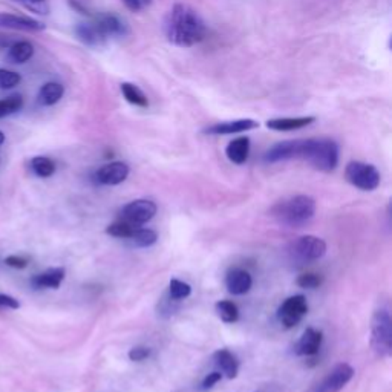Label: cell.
Instances as JSON below:
<instances>
[{
  "label": "cell",
  "mask_w": 392,
  "mask_h": 392,
  "mask_svg": "<svg viewBox=\"0 0 392 392\" xmlns=\"http://www.w3.org/2000/svg\"><path fill=\"white\" fill-rule=\"evenodd\" d=\"M259 127L258 121L252 118H242V120H233V121H224V123H216L209 126L204 129V133L209 135H233V133H242L247 131H253Z\"/></svg>",
  "instance_id": "obj_13"
},
{
  "label": "cell",
  "mask_w": 392,
  "mask_h": 392,
  "mask_svg": "<svg viewBox=\"0 0 392 392\" xmlns=\"http://www.w3.org/2000/svg\"><path fill=\"white\" fill-rule=\"evenodd\" d=\"M151 355V348L147 346H133L129 351V359L132 362H142Z\"/></svg>",
  "instance_id": "obj_34"
},
{
  "label": "cell",
  "mask_w": 392,
  "mask_h": 392,
  "mask_svg": "<svg viewBox=\"0 0 392 392\" xmlns=\"http://www.w3.org/2000/svg\"><path fill=\"white\" fill-rule=\"evenodd\" d=\"M213 359H215L216 365L221 368V373H223L227 379H236L239 373V362L236 355L230 353L229 349H218V351L213 354Z\"/></svg>",
  "instance_id": "obj_19"
},
{
  "label": "cell",
  "mask_w": 392,
  "mask_h": 392,
  "mask_svg": "<svg viewBox=\"0 0 392 392\" xmlns=\"http://www.w3.org/2000/svg\"><path fill=\"white\" fill-rule=\"evenodd\" d=\"M316 213V201L311 196L306 195H297L276 204L272 215L279 221V223L290 225V227H299L315 216Z\"/></svg>",
  "instance_id": "obj_3"
},
{
  "label": "cell",
  "mask_w": 392,
  "mask_h": 392,
  "mask_svg": "<svg viewBox=\"0 0 392 392\" xmlns=\"http://www.w3.org/2000/svg\"><path fill=\"white\" fill-rule=\"evenodd\" d=\"M32 172L40 178H49L55 174V162L48 156H35L31 160Z\"/></svg>",
  "instance_id": "obj_27"
},
{
  "label": "cell",
  "mask_w": 392,
  "mask_h": 392,
  "mask_svg": "<svg viewBox=\"0 0 392 392\" xmlns=\"http://www.w3.org/2000/svg\"><path fill=\"white\" fill-rule=\"evenodd\" d=\"M63 94H65L63 84L55 82L45 83L39 92V103L41 106H54L60 102Z\"/></svg>",
  "instance_id": "obj_22"
},
{
  "label": "cell",
  "mask_w": 392,
  "mask_h": 392,
  "mask_svg": "<svg viewBox=\"0 0 392 392\" xmlns=\"http://www.w3.org/2000/svg\"><path fill=\"white\" fill-rule=\"evenodd\" d=\"M17 2H22L28 10L39 14H48L49 11L48 0H17Z\"/></svg>",
  "instance_id": "obj_33"
},
{
  "label": "cell",
  "mask_w": 392,
  "mask_h": 392,
  "mask_svg": "<svg viewBox=\"0 0 392 392\" xmlns=\"http://www.w3.org/2000/svg\"><path fill=\"white\" fill-rule=\"evenodd\" d=\"M0 26L10 28V30L26 31V32H39L45 30V25L39 22V20L25 16H16V14H6V12H0Z\"/></svg>",
  "instance_id": "obj_14"
},
{
  "label": "cell",
  "mask_w": 392,
  "mask_h": 392,
  "mask_svg": "<svg viewBox=\"0 0 392 392\" xmlns=\"http://www.w3.org/2000/svg\"><path fill=\"white\" fill-rule=\"evenodd\" d=\"M121 215H123V219L135 225L146 224L156 215V204L149 201V199H135V201L124 205Z\"/></svg>",
  "instance_id": "obj_9"
},
{
  "label": "cell",
  "mask_w": 392,
  "mask_h": 392,
  "mask_svg": "<svg viewBox=\"0 0 392 392\" xmlns=\"http://www.w3.org/2000/svg\"><path fill=\"white\" fill-rule=\"evenodd\" d=\"M22 82L20 74L8 69H0V89H12Z\"/></svg>",
  "instance_id": "obj_32"
},
{
  "label": "cell",
  "mask_w": 392,
  "mask_h": 392,
  "mask_svg": "<svg viewBox=\"0 0 392 392\" xmlns=\"http://www.w3.org/2000/svg\"><path fill=\"white\" fill-rule=\"evenodd\" d=\"M322 282H324V277L320 274H316V273H304V274L299 276L297 281H296L299 287L305 288V290L319 288L320 285H322Z\"/></svg>",
  "instance_id": "obj_31"
},
{
  "label": "cell",
  "mask_w": 392,
  "mask_h": 392,
  "mask_svg": "<svg viewBox=\"0 0 392 392\" xmlns=\"http://www.w3.org/2000/svg\"><path fill=\"white\" fill-rule=\"evenodd\" d=\"M293 252L302 261H317L324 258L326 253V242L322 238L306 234V236H301L295 242Z\"/></svg>",
  "instance_id": "obj_7"
},
{
  "label": "cell",
  "mask_w": 392,
  "mask_h": 392,
  "mask_svg": "<svg viewBox=\"0 0 392 392\" xmlns=\"http://www.w3.org/2000/svg\"><path fill=\"white\" fill-rule=\"evenodd\" d=\"M121 94L126 98L127 103H131L133 106H138V108H147L149 100L146 97L144 92H142L138 86H135L132 83H121Z\"/></svg>",
  "instance_id": "obj_23"
},
{
  "label": "cell",
  "mask_w": 392,
  "mask_h": 392,
  "mask_svg": "<svg viewBox=\"0 0 392 392\" xmlns=\"http://www.w3.org/2000/svg\"><path fill=\"white\" fill-rule=\"evenodd\" d=\"M215 308H216L218 316L221 317V320H223V322H225V324L238 322L239 310H238L236 304H233L230 301H219L215 305Z\"/></svg>",
  "instance_id": "obj_28"
},
{
  "label": "cell",
  "mask_w": 392,
  "mask_h": 392,
  "mask_svg": "<svg viewBox=\"0 0 392 392\" xmlns=\"http://www.w3.org/2000/svg\"><path fill=\"white\" fill-rule=\"evenodd\" d=\"M164 34L172 45L190 48L205 39L207 26L192 6L176 3L164 19Z\"/></svg>",
  "instance_id": "obj_1"
},
{
  "label": "cell",
  "mask_w": 392,
  "mask_h": 392,
  "mask_svg": "<svg viewBox=\"0 0 392 392\" xmlns=\"http://www.w3.org/2000/svg\"><path fill=\"white\" fill-rule=\"evenodd\" d=\"M345 178L349 184L360 190H375L380 185V174L373 164L351 161L346 164Z\"/></svg>",
  "instance_id": "obj_5"
},
{
  "label": "cell",
  "mask_w": 392,
  "mask_h": 392,
  "mask_svg": "<svg viewBox=\"0 0 392 392\" xmlns=\"http://www.w3.org/2000/svg\"><path fill=\"white\" fill-rule=\"evenodd\" d=\"M253 279L248 272L242 268H232L225 274V287L234 296H242L250 291Z\"/></svg>",
  "instance_id": "obj_15"
},
{
  "label": "cell",
  "mask_w": 392,
  "mask_h": 392,
  "mask_svg": "<svg viewBox=\"0 0 392 392\" xmlns=\"http://www.w3.org/2000/svg\"><path fill=\"white\" fill-rule=\"evenodd\" d=\"M65 268L62 267H55V268H49L46 272L35 274L31 279V285L35 290H44V288H51V290H57L62 285L63 279H65Z\"/></svg>",
  "instance_id": "obj_17"
},
{
  "label": "cell",
  "mask_w": 392,
  "mask_h": 392,
  "mask_svg": "<svg viewBox=\"0 0 392 392\" xmlns=\"http://www.w3.org/2000/svg\"><path fill=\"white\" fill-rule=\"evenodd\" d=\"M353 377V366L348 365V363H339V365L334 366L331 373L325 377L322 383L317 384V388L312 392H339L351 382Z\"/></svg>",
  "instance_id": "obj_8"
},
{
  "label": "cell",
  "mask_w": 392,
  "mask_h": 392,
  "mask_svg": "<svg viewBox=\"0 0 392 392\" xmlns=\"http://www.w3.org/2000/svg\"><path fill=\"white\" fill-rule=\"evenodd\" d=\"M316 117H285L267 121V127L276 132H291L315 123Z\"/></svg>",
  "instance_id": "obj_18"
},
{
  "label": "cell",
  "mask_w": 392,
  "mask_h": 392,
  "mask_svg": "<svg viewBox=\"0 0 392 392\" xmlns=\"http://www.w3.org/2000/svg\"><path fill=\"white\" fill-rule=\"evenodd\" d=\"M140 225H135L132 223H129V221H126V219H120V221H115V223L108 225V229H106V233L111 234V236L113 238H120V239H129L133 232L138 229Z\"/></svg>",
  "instance_id": "obj_25"
},
{
  "label": "cell",
  "mask_w": 392,
  "mask_h": 392,
  "mask_svg": "<svg viewBox=\"0 0 392 392\" xmlns=\"http://www.w3.org/2000/svg\"><path fill=\"white\" fill-rule=\"evenodd\" d=\"M0 308H11V310H19L20 304L16 297L8 296V295H0Z\"/></svg>",
  "instance_id": "obj_36"
},
{
  "label": "cell",
  "mask_w": 392,
  "mask_h": 392,
  "mask_svg": "<svg viewBox=\"0 0 392 392\" xmlns=\"http://www.w3.org/2000/svg\"><path fill=\"white\" fill-rule=\"evenodd\" d=\"M24 108L22 95H10L0 100V118L10 117Z\"/></svg>",
  "instance_id": "obj_29"
},
{
  "label": "cell",
  "mask_w": 392,
  "mask_h": 392,
  "mask_svg": "<svg viewBox=\"0 0 392 392\" xmlns=\"http://www.w3.org/2000/svg\"><path fill=\"white\" fill-rule=\"evenodd\" d=\"M28 261L26 258H24V256H8V258L5 259V263L8 267H11V268H17V270H24V268H26L28 267Z\"/></svg>",
  "instance_id": "obj_35"
},
{
  "label": "cell",
  "mask_w": 392,
  "mask_h": 392,
  "mask_svg": "<svg viewBox=\"0 0 392 392\" xmlns=\"http://www.w3.org/2000/svg\"><path fill=\"white\" fill-rule=\"evenodd\" d=\"M141 3H142V6H144V8H146V6H149V5L152 3V0H141Z\"/></svg>",
  "instance_id": "obj_39"
},
{
  "label": "cell",
  "mask_w": 392,
  "mask_h": 392,
  "mask_svg": "<svg viewBox=\"0 0 392 392\" xmlns=\"http://www.w3.org/2000/svg\"><path fill=\"white\" fill-rule=\"evenodd\" d=\"M299 152H301V140L282 141L268 149L265 155H263V161L274 164L287 160H295L299 158Z\"/></svg>",
  "instance_id": "obj_12"
},
{
  "label": "cell",
  "mask_w": 392,
  "mask_h": 392,
  "mask_svg": "<svg viewBox=\"0 0 392 392\" xmlns=\"http://www.w3.org/2000/svg\"><path fill=\"white\" fill-rule=\"evenodd\" d=\"M75 35L77 39L83 41L84 45L88 46H100L104 44V37L100 34L98 28L95 26L94 22H82L75 25Z\"/></svg>",
  "instance_id": "obj_21"
},
{
  "label": "cell",
  "mask_w": 392,
  "mask_h": 392,
  "mask_svg": "<svg viewBox=\"0 0 392 392\" xmlns=\"http://www.w3.org/2000/svg\"><path fill=\"white\" fill-rule=\"evenodd\" d=\"M192 295V287L187 282H183L180 279H172L169 283V296L174 301H183Z\"/></svg>",
  "instance_id": "obj_30"
},
{
  "label": "cell",
  "mask_w": 392,
  "mask_h": 392,
  "mask_svg": "<svg viewBox=\"0 0 392 392\" xmlns=\"http://www.w3.org/2000/svg\"><path fill=\"white\" fill-rule=\"evenodd\" d=\"M3 142H5V135H3L2 131H0V146H2Z\"/></svg>",
  "instance_id": "obj_40"
},
{
  "label": "cell",
  "mask_w": 392,
  "mask_h": 392,
  "mask_svg": "<svg viewBox=\"0 0 392 392\" xmlns=\"http://www.w3.org/2000/svg\"><path fill=\"white\" fill-rule=\"evenodd\" d=\"M299 158L308 161L320 172H333L339 164V146L330 138L301 140Z\"/></svg>",
  "instance_id": "obj_2"
},
{
  "label": "cell",
  "mask_w": 392,
  "mask_h": 392,
  "mask_svg": "<svg viewBox=\"0 0 392 392\" xmlns=\"http://www.w3.org/2000/svg\"><path fill=\"white\" fill-rule=\"evenodd\" d=\"M92 22L95 24L104 40L112 37H126V35L129 34V28H127V25L118 16H115V14L102 12L95 16Z\"/></svg>",
  "instance_id": "obj_10"
},
{
  "label": "cell",
  "mask_w": 392,
  "mask_h": 392,
  "mask_svg": "<svg viewBox=\"0 0 392 392\" xmlns=\"http://www.w3.org/2000/svg\"><path fill=\"white\" fill-rule=\"evenodd\" d=\"M225 155L234 164H244L250 155V138L239 137L229 142L225 147Z\"/></svg>",
  "instance_id": "obj_20"
},
{
  "label": "cell",
  "mask_w": 392,
  "mask_h": 392,
  "mask_svg": "<svg viewBox=\"0 0 392 392\" xmlns=\"http://www.w3.org/2000/svg\"><path fill=\"white\" fill-rule=\"evenodd\" d=\"M156 239H158V234H156V232L151 229H141V227H138V229L133 232L132 236L127 241H129L133 247L146 248V247L153 245Z\"/></svg>",
  "instance_id": "obj_26"
},
{
  "label": "cell",
  "mask_w": 392,
  "mask_h": 392,
  "mask_svg": "<svg viewBox=\"0 0 392 392\" xmlns=\"http://www.w3.org/2000/svg\"><path fill=\"white\" fill-rule=\"evenodd\" d=\"M223 379V374L218 373V371H215V373H212L209 375H205V379L203 380V384H201V388L205 391V389H210L215 386V384Z\"/></svg>",
  "instance_id": "obj_37"
},
{
  "label": "cell",
  "mask_w": 392,
  "mask_h": 392,
  "mask_svg": "<svg viewBox=\"0 0 392 392\" xmlns=\"http://www.w3.org/2000/svg\"><path fill=\"white\" fill-rule=\"evenodd\" d=\"M371 346L380 359H388L392 354V319L389 308L380 306L371 319Z\"/></svg>",
  "instance_id": "obj_4"
},
{
  "label": "cell",
  "mask_w": 392,
  "mask_h": 392,
  "mask_svg": "<svg viewBox=\"0 0 392 392\" xmlns=\"http://www.w3.org/2000/svg\"><path fill=\"white\" fill-rule=\"evenodd\" d=\"M324 340V333L316 328H306L304 331L302 337L299 339L296 345V354L297 355H305V357H311L316 355L322 345Z\"/></svg>",
  "instance_id": "obj_16"
},
{
  "label": "cell",
  "mask_w": 392,
  "mask_h": 392,
  "mask_svg": "<svg viewBox=\"0 0 392 392\" xmlns=\"http://www.w3.org/2000/svg\"><path fill=\"white\" fill-rule=\"evenodd\" d=\"M131 169L123 161H112L104 164L95 172L97 183L103 185H118L129 176Z\"/></svg>",
  "instance_id": "obj_11"
},
{
  "label": "cell",
  "mask_w": 392,
  "mask_h": 392,
  "mask_svg": "<svg viewBox=\"0 0 392 392\" xmlns=\"http://www.w3.org/2000/svg\"><path fill=\"white\" fill-rule=\"evenodd\" d=\"M123 3L126 5V8L131 10L132 12H140L141 10H144L141 0H123Z\"/></svg>",
  "instance_id": "obj_38"
},
{
  "label": "cell",
  "mask_w": 392,
  "mask_h": 392,
  "mask_svg": "<svg viewBox=\"0 0 392 392\" xmlns=\"http://www.w3.org/2000/svg\"><path fill=\"white\" fill-rule=\"evenodd\" d=\"M34 55V46L30 41H17L10 48L8 53V60L16 65H22L26 63Z\"/></svg>",
  "instance_id": "obj_24"
},
{
  "label": "cell",
  "mask_w": 392,
  "mask_h": 392,
  "mask_svg": "<svg viewBox=\"0 0 392 392\" xmlns=\"http://www.w3.org/2000/svg\"><path fill=\"white\" fill-rule=\"evenodd\" d=\"M308 312V302L304 295H296L285 299L283 304L277 310V319L279 322L290 330L295 328Z\"/></svg>",
  "instance_id": "obj_6"
}]
</instances>
